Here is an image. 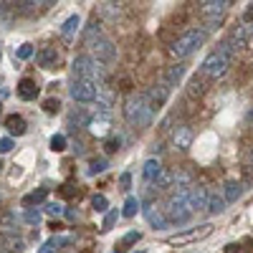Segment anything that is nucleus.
<instances>
[{
    "label": "nucleus",
    "mask_w": 253,
    "mask_h": 253,
    "mask_svg": "<svg viewBox=\"0 0 253 253\" xmlns=\"http://www.w3.org/2000/svg\"><path fill=\"white\" fill-rule=\"evenodd\" d=\"M124 117L132 126H139V129L150 126L152 124V107H150V101H147V96L144 94H132L124 104Z\"/></svg>",
    "instance_id": "nucleus-1"
},
{
    "label": "nucleus",
    "mask_w": 253,
    "mask_h": 253,
    "mask_svg": "<svg viewBox=\"0 0 253 253\" xmlns=\"http://www.w3.org/2000/svg\"><path fill=\"white\" fill-rule=\"evenodd\" d=\"M74 69V79L76 81H91V84H99L104 79V66L89 53H79L71 63Z\"/></svg>",
    "instance_id": "nucleus-2"
},
{
    "label": "nucleus",
    "mask_w": 253,
    "mask_h": 253,
    "mask_svg": "<svg viewBox=\"0 0 253 253\" xmlns=\"http://www.w3.org/2000/svg\"><path fill=\"white\" fill-rule=\"evenodd\" d=\"M203 43H205V33H203V31H187V33H182L175 43L170 46V51H172V56L185 58V56H190V53H195Z\"/></svg>",
    "instance_id": "nucleus-3"
},
{
    "label": "nucleus",
    "mask_w": 253,
    "mask_h": 253,
    "mask_svg": "<svg viewBox=\"0 0 253 253\" xmlns=\"http://www.w3.org/2000/svg\"><path fill=\"white\" fill-rule=\"evenodd\" d=\"M190 215V205H187V190L185 193H175L170 198V203H167V223H185Z\"/></svg>",
    "instance_id": "nucleus-4"
},
{
    "label": "nucleus",
    "mask_w": 253,
    "mask_h": 253,
    "mask_svg": "<svg viewBox=\"0 0 253 253\" xmlns=\"http://www.w3.org/2000/svg\"><path fill=\"white\" fill-rule=\"evenodd\" d=\"M99 96V84H91V81H76L71 84V99L79 101V104H91L96 101Z\"/></svg>",
    "instance_id": "nucleus-5"
},
{
    "label": "nucleus",
    "mask_w": 253,
    "mask_h": 253,
    "mask_svg": "<svg viewBox=\"0 0 253 253\" xmlns=\"http://www.w3.org/2000/svg\"><path fill=\"white\" fill-rule=\"evenodd\" d=\"M228 66H230V61H228L223 53L213 51V53H210V56L203 61V74L210 76V79H220V76H225Z\"/></svg>",
    "instance_id": "nucleus-6"
},
{
    "label": "nucleus",
    "mask_w": 253,
    "mask_h": 253,
    "mask_svg": "<svg viewBox=\"0 0 253 253\" xmlns=\"http://www.w3.org/2000/svg\"><path fill=\"white\" fill-rule=\"evenodd\" d=\"M91 51H94V58H96L99 63H109V61L117 58V48H114V43H112L107 36L96 38L94 43H91Z\"/></svg>",
    "instance_id": "nucleus-7"
},
{
    "label": "nucleus",
    "mask_w": 253,
    "mask_h": 253,
    "mask_svg": "<svg viewBox=\"0 0 253 253\" xmlns=\"http://www.w3.org/2000/svg\"><path fill=\"white\" fill-rule=\"evenodd\" d=\"M225 10H228V3H225V0H208V3L200 5V13H203V18L210 23V28H213L218 20L223 18Z\"/></svg>",
    "instance_id": "nucleus-8"
},
{
    "label": "nucleus",
    "mask_w": 253,
    "mask_h": 253,
    "mask_svg": "<svg viewBox=\"0 0 253 253\" xmlns=\"http://www.w3.org/2000/svg\"><path fill=\"white\" fill-rule=\"evenodd\" d=\"M172 144L177 147L180 152H187V150H190V144H193V129H190L187 124L175 126V132H172Z\"/></svg>",
    "instance_id": "nucleus-9"
},
{
    "label": "nucleus",
    "mask_w": 253,
    "mask_h": 253,
    "mask_svg": "<svg viewBox=\"0 0 253 253\" xmlns=\"http://www.w3.org/2000/svg\"><path fill=\"white\" fill-rule=\"evenodd\" d=\"M187 205H190V213L205 210L208 208V193H205V187H190L187 190Z\"/></svg>",
    "instance_id": "nucleus-10"
},
{
    "label": "nucleus",
    "mask_w": 253,
    "mask_h": 253,
    "mask_svg": "<svg viewBox=\"0 0 253 253\" xmlns=\"http://www.w3.org/2000/svg\"><path fill=\"white\" fill-rule=\"evenodd\" d=\"M36 58H38V66L41 69H56L58 61H61V56H58V51L53 46H43V48L36 53Z\"/></svg>",
    "instance_id": "nucleus-11"
},
{
    "label": "nucleus",
    "mask_w": 253,
    "mask_h": 253,
    "mask_svg": "<svg viewBox=\"0 0 253 253\" xmlns=\"http://www.w3.org/2000/svg\"><path fill=\"white\" fill-rule=\"evenodd\" d=\"M144 96H147V101H150L152 112H157V109H162V104L167 101V96H170V86H167V84H157V86L150 94H144Z\"/></svg>",
    "instance_id": "nucleus-12"
},
{
    "label": "nucleus",
    "mask_w": 253,
    "mask_h": 253,
    "mask_svg": "<svg viewBox=\"0 0 253 253\" xmlns=\"http://www.w3.org/2000/svg\"><path fill=\"white\" fill-rule=\"evenodd\" d=\"M89 129H91V134L94 137H107L109 132H112V119L107 117V114H96V117H91V122H89Z\"/></svg>",
    "instance_id": "nucleus-13"
},
{
    "label": "nucleus",
    "mask_w": 253,
    "mask_h": 253,
    "mask_svg": "<svg viewBox=\"0 0 253 253\" xmlns=\"http://www.w3.org/2000/svg\"><path fill=\"white\" fill-rule=\"evenodd\" d=\"M144 218H147V223H150L155 230H165V228H167V215L162 213L157 205L144 208Z\"/></svg>",
    "instance_id": "nucleus-14"
},
{
    "label": "nucleus",
    "mask_w": 253,
    "mask_h": 253,
    "mask_svg": "<svg viewBox=\"0 0 253 253\" xmlns=\"http://www.w3.org/2000/svg\"><path fill=\"white\" fill-rule=\"evenodd\" d=\"M160 175H162V165H160V160L150 157V160L142 165V177H144L147 182H157Z\"/></svg>",
    "instance_id": "nucleus-15"
},
{
    "label": "nucleus",
    "mask_w": 253,
    "mask_h": 253,
    "mask_svg": "<svg viewBox=\"0 0 253 253\" xmlns=\"http://www.w3.org/2000/svg\"><path fill=\"white\" fill-rule=\"evenodd\" d=\"M5 129L10 132V134H15V137H20V134H26V119L20 117V114H8L5 117Z\"/></svg>",
    "instance_id": "nucleus-16"
},
{
    "label": "nucleus",
    "mask_w": 253,
    "mask_h": 253,
    "mask_svg": "<svg viewBox=\"0 0 253 253\" xmlns=\"http://www.w3.org/2000/svg\"><path fill=\"white\" fill-rule=\"evenodd\" d=\"M172 187L177 190V193L190 190V187H193V175H190L187 170H175L172 172Z\"/></svg>",
    "instance_id": "nucleus-17"
},
{
    "label": "nucleus",
    "mask_w": 253,
    "mask_h": 253,
    "mask_svg": "<svg viewBox=\"0 0 253 253\" xmlns=\"http://www.w3.org/2000/svg\"><path fill=\"white\" fill-rule=\"evenodd\" d=\"M15 228H18L15 210H8V213H3V218H0V236H13Z\"/></svg>",
    "instance_id": "nucleus-18"
},
{
    "label": "nucleus",
    "mask_w": 253,
    "mask_h": 253,
    "mask_svg": "<svg viewBox=\"0 0 253 253\" xmlns=\"http://www.w3.org/2000/svg\"><path fill=\"white\" fill-rule=\"evenodd\" d=\"M248 43V28L246 26H238L233 33H230V38H228V46L233 48V51H238V48H243Z\"/></svg>",
    "instance_id": "nucleus-19"
},
{
    "label": "nucleus",
    "mask_w": 253,
    "mask_h": 253,
    "mask_svg": "<svg viewBox=\"0 0 253 253\" xmlns=\"http://www.w3.org/2000/svg\"><path fill=\"white\" fill-rule=\"evenodd\" d=\"M36 94H38L36 81H33V79H20V84H18V96L26 99V101H31V99H36Z\"/></svg>",
    "instance_id": "nucleus-20"
},
{
    "label": "nucleus",
    "mask_w": 253,
    "mask_h": 253,
    "mask_svg": "<svg viewBox=\"0 0 253 253\" xmlns=\"http://www.w3.org/2000/svg\"><path fill=\"white\" fill-rule=\"evenodd\" d=\"M241 195H243V185L236 182V180H228L225 182V190H223V200L225 203H236Z\"/></svg>",
    "instance_id": "nucleus-21"
},
{
    "label": "nucleus",
    "mask_w": 253,
    "mask_h": 253,
    "mask_svg": "<svg viewBox=\"0 0 253 253\" xmlns=\"http://www.w3.org/2000/svg\"><path fill=\"white\" fill-rule=\"evenodd\" d=\"M79 26H81V18H79V15H71V18L66 20V23H63V26H61V36H63V38H66V41H71V38L76 36V31H79Z\"/></svg>",
    "instance_id": "nucleus-22"
},
{
    "label": "nucleus",
    "mask_w": 253,
    "mask_h": 253,
    "mask_svg": "<svg viewBox=\"0 0 253 253\" xmlns=\"http://www.w3.org/2000/svg\"><path fill=\"white\" fill-rule=\"evenodd\" d=\"M182 74H185V66H182V63H177V66H172L170 71H167V76H165V81L162 84H167V86H177V84H180V79H182Z\"/></svg>",
    "instance_id": "nucleus-23"
},
{
    "label": "nucleus",
    "mask_w": 253,
    "mask_h": 253,
    "mask_svg": "<svg viewBox=\"0 0 253 253\" xmlns=\"http://www.w3.org/2000/svg\"><path fill=\"white\" fill-rule=\"evenodd\" d=\"M101 36H104V33H101V26L96 23V20H91V23L86 26V31H84V43L91 46L94 41H96V38H101Z\"/></svg>",
    "instance_id": "nucleus-24"
},
{
    "label": "nucleus",
    "mask_w": 253,
    "mask_h": 253,
    "mask_svg": "<svg viewBox=\"0 0 253 253\" xmlns=\"http://www.w3.org/2000/svg\"><path fill=\"white\" fill-rule=\"evenodd\" d=\"M208 210H210V215H220L223 210H225V200H223V195H210L208 198Z\"/></svg>",
    "instance_id": "nucleus-25"
},
{
    "label": "nucleus",
    "mask_w": 253,
    "mask_h": 253,
    "mask_svg": "<svg viewBox=\"0 0 253 253\" xmlns=\"http://www.w3.org/2000/svg\"><path fill=\"white\" fill-rule=\"evenodd\" d=\"M89 122H91V117L84 112V109H79V112H74V114L69 117V126H71V129H79V126H84V124L89 126Z\"/></svg>",
    "instance_id": "nucleus-26"
},
{
    "label": "nucleus",
    "mask_w": 253,
    "mask_h": 253,
    "mask_svg": "<svg viewBox=\"0 0 253 253\" xmlns=\"http://www.w3.org/2000/svg\"><path fill=\"white\" fill-rule=\"evenodd\" d=\"M137 210H139V200L129 195V198H126V203H124L122 215H124V218H134V215H137Z\"/></svg>",
    "instance_id": "nucleus-27"
},
{
    "label": "nucleus",
    "mask_w": 253,
    "mask_h": 253,
    "mask_svg": "<svg viewBox=\"0 0 253 253\" xmlns=\"http://www.w3.org/2000/svg\"><path fill=\"white\" fill-rule=\"evenodd\" d=\"M107 167H109L107 157H96V160H91V165H89V175H101Z\"/></svg>",
    "instance_id": "nucleus-28"
},
{
    "label": "nucleus",
    "mask_w": 253,
    "mask_h": 253,
    "mask_svg": "<svg viewBox=\"0 0 253 253\" xmlns=\"http://www.w3.org/2000/svg\"><path fill=\"white\" fill-rule=\"evenodd\" d=\"M91 208L96 210V213H104V210L109 208V200H107V195H101V193H99V195H94V198H91Z\"/></svg>",
    "instance_id": "nucleus-29"
},
{
    "label": "nucleus",
    "mask_w": 253,
    "mask_h": 253,
    "mask_svg": "<svg viewBox=\"0 0 253 253\" xmlns=\"http://www.w3.org/2000/svg\"><path fill=\"white\" fill-rule=\"evenodd\" d=\"M51 150L53 152H63V150H66V137H63V134H53L51 137Z\"/></svg>",
    "instance_id": "nucleus-30"
},
{
    "label": "nucleus",
    "mask_w": 253,
    "mask_h": 253,
    "mask_svg": "<svg viewBox=\"0 0 253 253\" xmlns=\"http://www.w3.org/2000/svg\"><path fill=\"white\" fill-rule=\"evenodd\" d=\"M160 190H167V187H172V172H167V170H162V175L157 177V182H155Z\"/></svg>",
    "instance_id": "nucleus-31"
},
{
    "label": "nucleus",
    "mask_w": 253,
    "mask_h": 253,
    "mask_svg": "<svg viewBox=\"0 0 253 253\" xmlns=\"http://www.w3.org/2000/svg\"><path fill=\"white\" fill-rule=\"evenodd\" d=\"M101 13H104V15H109V18H119L122 8H119L117 3H101Z\"/></svg>",
    "instance_id": "nucleus-32"
},
{
    "label": "nucleus",
    "mask_w": 253,
    "mask_h": 253,
    "mask_svg": "<svg viewBox=\"0 0 253 253\" xmlns=\"http://www.w3.org/2000/svg\"><path fill=\"white\" fill-rule=\"evenodd\" d=\"M119 215H122L119 210H109V213H107V218H104V223H101V230H109V228H112V225L119 220Z\"/></svg>",
    "instance_id": "nucleus-33"
},
{
    "label": "nucleus",
    "mask_w": 253,
    "mask_h": 253,
    "mask_svg": "<svg viewBox=\"0 0 253 253\" xmlns=\"http://www.w3.org/2000/svg\"><path fill=\"white\" fill-rule=\"evenodd\" d=\"M26 223L28 225H38L41 223V210L38 208H28L26 210Z\"/></svg>",
    "instance_id": "nucleus-34"
},
{
    "label": "nucleus",
    "mask_w": 253,
    "mask_h": 253,
    "mask_svg": "<svg viewBox=\"0 0 253 253\" xmlns=\"http://www.w3.org/2000/svg\"><path fill=\"white\" fill-rule=\"evenodd\" d=\"M15 56H18L20 61H26V58H31V56H33V43H23V46H18Z\"/></svg>",
    "instance_id": "nucleus-35"
},
{
    "label": "nucleus",
    "mask_w": 253,
    "mask_h": 253,
    "mask_svg": "<svg viewBox=\"0 0 253 253\" xmlns=\"http://www.w3.org/2000/svg\"><path fill=\"white\" fill-rule=\"evenodd\" d=\"M203 91H205V84H203V81L195 76L193 81H190V94H193V96H200Z\"/></svg>",
    "instance_id": "nucleus-36"
},
{
    "label": "nucleus",
    "mask_w": 253,
    "mask_h": 253,
    "mask_svg": "<svg viewBox=\"0 0 253 253\" xmlns=\"http://www.w3.org/2000/svg\"><path fill=\"white\" fill-rule=\"evenodd\" d=\"M41 200H46V187H38L36 193H31V195L26 198V205H28V203H41Z\"/></svg>",
    "instance_id": "nucleus-37"
},
{
    "label": "nucleus",
    "mask_w": 253,
    "mask_h": 253,
    "mask_svg": "<svg viewBox=\"0 0 253 253\" xmlns=\"http://www.w3.org/2000/svg\"><path fill=\"white\" fill-rule=\"evenodd\" d=\"M58 109H61V101H58V99H46V101H43V112L56 114Z\"/></svg>",
    "instance_id": "nucleus-38"
},
{
    "label": "nucleus",
    "mask_w": 253,
    "mask_h": 253,
    "mask_svg": "<svg viewBox=\"0 0 253 253\" xmlns=\"http://www.w3.org/2000/svg\"><path fill=\"white\" fill-rule=\"evenodd\" d=\"M142 238V233H139V230H129V233H126L124 238H122V246H129V243H137Z\"/></svg>",
    "instance_id": "nucleus-39"
},
{
    "label": "nucleus",
    "mask_w": 253,
    "mask_h": 253,
    "mask_svg": "<svg viewBox=\"0 0 253 253\" xmlns=\"http://www.w3.org/2000/svg\"><path fill=\"white\" fill-rule=\"evenodd\" d=\"M58 251V246H56V238H51V241H46L43 246H41L36 253H56Z\"/></svg>",
    "instance_id": "nucleus-40"
},
{
    "label": "nucleus",
    "mask_w": 253,
    "mask_h": 253,
    "mask_svg": "<svg viewBox=\"0 0 253 253\" xmlns=\"http://www.w3.org/2000/svg\"><path fill=\"white\" fill-rule=\"evenodd\" d=\"M46 213H48V215H61V213H63V205L51 200V203H46Z\"/></svg>",
    "instance_id": "nucleus-41"
},
{
    "label": "nucleus",
    "mask_w": 253,
    "mask_h": 253,
    "mask_svg": "<svg viewBox=\"0 0 253 253\" xmlns=\"http://www.w3.org/2000/svg\"><path fill=\"white\" fill-rule=\"evenodd\" d=\"M13 147H15L13 137H3V139H0V155H5V152H10Z\"/></svg>",
    "instance_id": "nucleus-42"
},
{
    "label": "nucleus",
    "mask_w": 253,
    "mask_h": 253,
    "mask_svg": "<svg viewBox=\"0 0 253 253\" xmlns=\"http://www.w3.org/2000/svg\"><path fill=\"white\" fill-rule=\"evenodd\" d=\"M119 144H122V139H119V137H112V139L107 142V152H117Z\"/></svg>",
    "instance_id": "nucleus-43"
},
{
    "label": "nucleus",
    "mask_w": 253,
    "mask_h": 253,
    "mask_svg": "<svg viewBox=\"0 0 253 253\" xmlns=\"http://www.w3.org/2000/svg\"><path fill=\"white\" fill-rule=\"evenodd\" d=\"M119 185H122V190H129V185H132V175H129V172H124V175L119 177Z\"/></svg>",
    "instance_id": "nucleus-44"
},
{
    "label": "nucleus",
    "mask_w": 253,
    "mask_h": 253,
    "mask_svg": "<svg viewBox=\"0 0 253 253\" xmlns=\"http://www.w3.org/2000/svg\"><path fill=\"white\" fill-rule=\"evenodd\" d=\"M238 251V246L236 243H230V246H225V253H236Z\"/></svg>",
    "instance_id": "nucleus-45"
},
{
    "label": "nucleus",
    "mask_w": 253,
    "mask_h": 253,
    "mask_svg": "<svg viewBox=\"0 0 253 253\" xmlns=\"http://www.w3.org/2000/svg\"><path fill=\"white\" fill-rule=\"evenodd\" d=\"M248 162H251V167H253V150H251V155H248Z\"/></svg>",
    "instance_id": "nucleus-46"
},
{
    "label": "nucleus",
    "mask_w": 253,
    "mask_h": 253,
    "mask_svg": "<svg viewBox=\"0 0 253 253\" xmlns=\"http://www.w3.org/2000/svg\"><path fill=\"white\" fill-rule=\"evenodd\" d=\"M0 46H3V43H0ZM0 58H3V48H0Z\"/></svg>",
    "instance_id": "nucleus-47"
},
{
    "label": "nucleus",
    "mask_w": 253,
    "mask_h": 253,
    "mask_svg": "<svg viewBox=\"0 0 253 253\" xmlns=\"http://www.w3.org/2000/svg\"><path fill=\"white\" fill-rule=\"evenodd\" d=\"M0 86H3V76H0Z\"/></svg>",
    "instance_id": "nucleus-48"
},
{
    "label": "nucleus",
    "mask_w": 253,
    "mask_h": 253,
    "mask_svg": "<svg viewBox=\"0 0 253 253\" xmlns=\"http://www.w3.org/2000/svg\"><path fill=\"white\" fill-rule=\"evenodd\" d=\"M0 208H3V198H0Z\"/></svg>",
    "instance_id": "nucleus-49"
},
{
    "label": "nucleus",
    "mask_w": 253,
    "mask_h": 253,
    "mask_svg": "<svg viewBox=\"0 0 253 253\" xmlns=\"http://www.w3.org/2000/svg\"><path fill=\"white\" fill-rule=\"evenodd\" d=\"M134 253H144V251H134Z\"/></svg>",
    "instance_id": "nucleus-50"
},
{
    "label": "nucleus",
    "mask_w": 253,
    "mask_h": 253,
    "mask_svg": "<svg viewBox=\"0 0 253 253\" xmlns=\"http://www.w3.org/2000/svg\"><path fill=\"white\" fill-rule=\"evenodd\" d=\"M5 253H13V251H5Z\"/></svg>",
    "instance_id": "nucleus-51"
},
{
    "label": "nucleus",
    "mask_w": 253,
    "mask_h": 253,
    "mask_svg": "<svg viewBox=\"0 0 253 253\" xmlns=\"http://www.w3.org/2000/svg\"><path fill=\"white\" fill-rule=\"evenodd\" d=\"M0 112H3V107H0Z\"/></svg>",
    "instance_id": "nucleus-52"
},
{
    "label": "nucleus",
    "mask_w": 253,
    "mask_h": 253,
    "mask_svg": "<svg viewBox=\"0 0 253 253\" xmlns=\"http://www.w3.org/2000/svg\"><path fill=\"white\" fill-rule=\"evenodd\" d=\"M86 253H89V251H86Z\"/></svg>",
    "instance_id": "nucleus-53"
}]
</instances>
